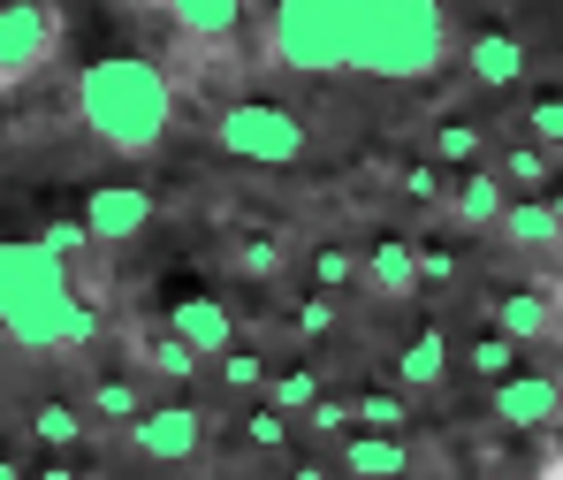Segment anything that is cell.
Wrapping results in <instances>:
<instances>
[{
	"mask_svg": "<svg viewBox=\"0 0 563 480\" xmlns=\"http://www.w3.org/2000/svg\"><path fill=\"white\" fill-rule=\"evenodd\" d=\"M99 305L54 252L38 244H0V336L23 351H77L99 336Z\"/></svg>",
	"mask_w": 563,
	"mask_h": 480,
	"instance_id": "cell-1",
	"label": "cell"
},
{
	"mask_svg": "<svg viewBox=\"0 0 563 480\" xmlns=\"http://www.w3.org/2000/svg\"><path fill=\"white\" fill-rule=\"evenodd\" d=\"M77 114H85V130L107 153L137 161V153H153L176 130V85L153 62H137V54H99L77 77Z\"/></svg>",
	"mask_w": 563,
	"mask_h": 480,
	"instance_id": "cell-2",
	"label": "cell"
},
{
	"mask_svg": "<svg viewBox=\"0 0 563 480\" xmlns=\"http://www.w3.org/2000/svg\"><path fill=\"white\" fill-rule=\"evenodd\" d=\"M442 62H450V15H442V0H366L358 8L351 77L411 85V77H434Z\"/></svg>",
	"mask_w": 563,
	"mask_h": 480,
	"instance_id": "cell-3",
	"label": "cell"
},
{
	"mask_svg": "<svg viewBox=\"0 0 563 480\" xmlns=\"http://www.w3.org/2000/svg\"><path fill=\"white\" fill-rule=\"evenodd\" d=\"M358 8L366 0H275L267 54L297 77H343L351 46H358Z\"/></svg>",
	"mask_w": 563,
	"mask_h": 480,
	"instance_id": "cell-4",
	"label": "cell"
},
{
	"mask_svg": "<svg viewBox=\"0 0 563 480\" xmlns=\"http://www.w3.org/2000/svg\"><path fill=\"white\" fill-rule=\"evenodd\" d=\"M213 145L229 161H244V168H297L312 138H305V122L282 99H229L213 114Z\"/></svg>",
	"mask_w": 563,
	"mask_h": 480,
	"instance_id": "cell-5",
	"label": "cell"
},
{
	"mask_svg": "<svg viewBox=\"0 0 563 480\" xmlns=\"http://www.w3.org/2000/svg\"><path fill=\"white\" fill-rule=\"evenodd\" d=\"M62 54V8L54 0H0V92L31 85Z\"/></svg>",
	"mask_w": 563,
	"mask_h": 480,
	"instance_id": "cell-6",
	"label": "cell"
},
{
	"mask_svg": "<svg viewBox=\"0 0 563 480\" xmlns=\"http://www.w3.org/2000/svg\"><path fill=\"white\" fill-rule=\"evenodd\" d=\"M122 435H130V450L153 458V466H190V458L206 450V412H198V404H145Z\"/></svg>",
	"mask_w": 563,
	"mask_h": 480,
	"instance_id": "cell-7",
	"label": "cell"
},
{
	"mask_svg": "<svg viewBox=\"0 0 563 480\" xmlns=\"http://www.w3.org/2000/svg\"><path fill=\"white\" fill-rule=\"evenodd\" d=\"M495 419L503 427H518V435H541V427H556L563 419V382L556 374H541V367H518V374H503L495 382Z\"/></svg>",
	"mask_w": 563,
	"mask_h": 480,
	"instance_id": "cell-8",
	"label": "cell"
},
{
	"mask_svg": "<svg viewBox=\"0 0 563 480\" xmlns=\"http://www.w3.org/2000/svg\"><path fill=\"white\" fill-rule=\"evenodd\" d=\"M77 221L92 229V244H137L153 229V192L145 184H99Z\"/></svg>",
	"mask_w": 563,
	"mask_h": 480,
	"instance_id": "cell-9",
	"label": "cell"
},
{
	"mask_svg": "<svg viewBox=\"0 0 563 480\" xmlns=\"http://www.w3.org/2000/svg\"><path fill=\"white\" fill-rule=\"evenodd\" d=\"M487 320H495V336H510L518 351H533V343L563 336V297L556 290H503L487 305Z\"/></svg>",
	"mask_w": 563,
	"mask_h": 480,
	"instance_id": "cell-10",
	"label": "cell"
},
{
	"mask_svg": "<svg viewBox=\"0 0 563 480\" xmlns=\"http://www.w3.org/2000/svg\"><path fill=\"white\" fill-rule=\"evenodd\" d=\"M526 39H510V31H472L465 39V77L479 85V92H510V85H526Z\"/></svg>",
	"mask_w": 563,
	"mask_h": 480,
	"instance_id": "cell-11",
	"label": "cell"
},
{
	"mask_svg": "<svg viewBox=\"0 0 563 480\" xmlns=\"http://www.w3.org/2000/svg\"><path fill=\"white\" fill-rule=\"evenodd\" d=\"M161 328H176L198 359H213V351H229V343H236V313H229L221 297H198V290L168 305V320H161Z\"/></svg>",
	"mask_w": 563,
	"mask_h": 480,
	"instance_id": "cell-12",
	"label": "cell"
},
{
	"mask_svg": "<svg viewBox=\"0 0 563 480\" xmlns=\"http://www.w3.org/2000/svg\"><path fill=\"white\" fill-rule=\"evenodd\" d=\"M358 283L374 290V297H419V252H411V237H380L358 252Z\"/></svg>",
	"mask_w": 563,
	"mask_h": 480,
	"instance_id": "cell-13",
	"label": "cell"
},
{
	"mask_svg": "<svg viewBox=\"0 0 563 480\" xmlns=\"http://www.w3.org/2000/svg\"><path fill=\"white\" fill-rule=\"evenodd\" d=\"M335 458H343L351 480H411V466H419L404 435H374V427H366V435H343Z\"/></svg>",
	"mask_w": 563,
	"mask_h": 480,
	"instance_id": "cell-14",
	"label": "cell"
},
{
	"mask_svg": "<svg viewBox=\"0 0 563 480\" xmlns=\"http://www.w3.org/2000/svg\"><path fill=\"white\" fill-rule=\"evenodd\" d=\"M442 206H450L465 229H495V221H503V206H510V192H503V176L479 161V168H457V184L442 192Z\"/></svg>",
	"mask_w": 563,
	"mask_h": 480,
	"instance_id": "cell-15",
	"label": "cell"
},
{
	"mask_svg": "<svg viewBox=\"0 0 563 480\" xmlns=\"http://www.w3.org/2000/svg\"><path fill=\"white\" fill-rule=\"evenodd\" d=\"M396 382H404V396H434V389L450 382V336L442 328H419L396 351Z\"/></svg>",
	"mask_w": 563,
	"mask_h": 480,
	"instance_id": "cell-16",
	"label": "cell"
},
{
	"mask_svg": "<svg viewBox=\"0 0 563 480\" xmlns=\"http://www.w3.org/2000/svg\"><path fill=\"white\" fill-rule=\"evenodd\" d=\"M495 229H503L518 252H563V214H556V198H510Z\"/></svg>",
	"mask_w": 563,
	"mask_h": 480,
	"instance_id": "cell-17",
	"label": "cell"
},
{
	"mask_svg": "<svg viewBox=\"0 0 563 480\" xmlns=\"http://www.w3.org/2000/svg\"><path fill=\"white\" fill-rule=\"evenodd\" d=\"M161 15L198 39V46H213V39H236V23H244V0H161Z\"/></svg>",
	"mask_w": 563,
	"mask_h": 480,
	"instance_id": "cell-18",
	"label": "cell"
},
{
	"mask_svg": "<svg viewBox=\"0 0 563 480\" xmlns=\"http://www.w3.org/2000/svg\"><path fill=\"white\" fill-rule=\"evenodd\" d=\"M137 367H145V374H161V382H176V389H190L198 374H206V359L190 351L176 328H145V336H137Z\"/></svg>",
	"mask_w": 563,
	"mask_h": 480,
	"instance_id": "cell-19",
	"label": "cell"
},
{
	"mask_svg": "<svg viewBox=\"0 0 563 480\" xmlns=\"http://www.w3.org/2000/svg\"><path fill=\"white\" fill-rule=\"evenodd\" d=\"M495 176H503V192H510V198H549V192H556V161H549L541 145H526V138L495 153Z\"/></svg>",
	"mask_w": 563,
	"mask_h": 480,
	"instance_id": "cell-20",
	"label": "cell"
},
{
	"mask_svg": "<svg viewBox=\"0 0 563 480\" xmlns=\"http://www.w3.org/2000/svg\"><path fill=\"white\" fill-rule=\"evenodd\" d=\"M137 412H145V389L130 382V374H99L85 389V419H99V427H130Z\"/></svg>",
	"mask_w": 563,
	"mask_h": 480,
	"instance_id": "cell-21",
	"label": "cell"
},
{
	"mask_svg": "<svg viewBox=\"0 0 563 480\" xmlns=\"http://www.w3.org/2000/svg\"><path fill=\"white\" fill-rule=\"evenodd\" d=\"M92 435V419H85V404H62V396H46V404H31V443H46V450H77Z\"/></svg>",
	"mask_w": 563,
	"mask_h": 480,
	"instance_id": "cell-22",
	"label": "cell"
},
{
	"mask_svg": "<svg viewBox=\"0 0 563 480\" xmlns=\"http://www.w3.org/2000/svg\"><path fill=\"white\" fill-rule=\"evenodd\" d=\"M487 161V130L472 114H442L434 122V168H479Z\"/></svg>",
	"mask_w": 563,
	"mask_h": 480,
	"instance_id": "cell-23",
	"label": "cell"
},
{
	"mask_svg": "<svg viewBox=\"0 0 563 480\" xmlns=\"http://www.w3.org/2000/svg\"><path fill=\"white\" fill-rule=\"evenodd\" d=\"M31 244H38V252H54L77 283H85V268H92V252H99L92 229H85V221H69V214H62V221H38V237H31Z\"/></svg>",
	"mask_w": 563,
	"mask_h": 480,
	"instance_id": "cell-24",
	"label": "cell"
},
{
	"mask_svg": "<svg viewBox=\"0 0 563 480\" xmlns=\"http://www.w3.org/2000/svg\"><path fill=\"white\" fill-rule=\"evenodd\" d=\"M518 367H526V351H518L510 336H495V328H487V336H472V343H465V374H479L487 389L503 382V374H518Z\"/></svg>",
	"mask_w": 563,
	"mask_h": 480,
	"instance_id": "cell-25",
	"label": "cell"
},
{
	"mask_svg": "<svg viewBox=\"0 0 563 480\" xmlns=\"http://www.w3.org/2000/svg\"><path fill=\"white\" fill-rule=\"evenodd\" d=\"M206 367L221 374V389H236V396H260V389H267V374H275V367H267L260 351H244V343H229V351H213Z\"/></svg>",
	"mask_w": 563,
	"mask_h": 480,
	"instance_id": "cell-26",
	"label": "cell"
},
{
	"mask_svg": "<svg viewBox=\"0 0 563 480\" xmlns=\"http://www.w3.org/2000/svg\"><path fill=\"white\" fill-rule=\"evenodd\" d=\"M351 419L374 427V435H404V427H411V396H396V389H366V396H351Z\"/></svg>",
	"mask_w": 563,
	"mask_h": 480,
	"instance_id": "cell-27",
	"label": "cell"
},
{
	"mask_svg": "<svg viewBox=\"0 0 563 480\" xmlns=\"http://www.w3.org/2000/svg\"><path fill=\"white\" fill-rule=\"evenodd\" d=\"M526 145H541L549 161H563V92L526 99Z\"/></svg>",
	"mask_w": 563,
	"mask_h": 480,
	"instance_id": "cell-28",
	"label": "cell"
},
{
	"mask_svg": "<svg viewBox=\"0 0 563 480\" xmlns=\"http://www.w3.org/2000/svg\"><path fill=\"white\" fill-rule=\"evenodd\" d=\"M312 396H320V374H312V367H282V374H267V404H275L282 419H297Z\"/></svg>",
	"mask_w": 563,
	"mask_h": 480,
	"instance_id": "cell-29",
	"label": "cell"
},
{
	"mask_svg": "<svg viewBox=\"0 0 563 480\" xmlns=\"http://www.w3.org/2000/svg\"><path fill=\"white\" fill-rule=\"evenodd\" d=\"M351 283H358V252H351V244H312V290L343 297Z\"/></svg>",
	"mask_w": 563,
	"mask_h": 480,
	"instance_id": "cell-30",
	"label": "cell"
},
{
	"mask_svg": "<svg viewBox=\"0 0 563 480\" xmlns=\"http://www.w3.org/2000/svg\"><path fill=\"white\" fill-rule=\"evenodd\" d=\"M236 268H244L252 283H267V275H282V268H289V244H282V237H267V229H260V237H236Z\"/></svg>",
	"mask_w": 563,
	"mask_h": 480,
	"instance_id": "cell-31",
	"label": "cell"
},
{
	"mask_svg": "<svg viewBox=\"0 0 563 480\" xmlns=\"http://www.w3.org/2000/svg\"><path fill=\"white\" fill-rule=\"evenodd\" d=\"M297 419H305V435H320V443H335V435H351V427H358V419H351V396H328V389H320Z\"/></svg>",
	"mask_w": 563,
	"mask_h": 480,
	"instance_id": "cell-32",
	"label": "cell"
},
{
	"mask_svg": "<svg viewBox=\"0 0 563 480\" xmlns=\"http://www.w3.org/2000/svg\"><path fill=\"white\" fill-rule=\"evenodd\" d=\"M396 192L419 198V206H442L450 184H442V168H434V161H404V168H396Z\"/></svg>",
	"mask_w": 563,
	"mask_h": 480,
	"instance_id": "cell-33",
	"label": "cell"
},
{
	"mask_svg": "<svg viewBox=\"0 0 563 480\" xmlns=\"http://www.w3.org/2000/svg\"><path fill=\"white\" fill-rule=\"evenodd\" d=\"M244 443H252V450H289V419H282L275 404L244 412Z\"/></svg>",
	"mask_w": 563,
	"mask_h": 480,
	"instance_id": "cell-34",
	"label": "cell"
},
{
	"mask_svg": "<svg viewBox=\"0 0 563 480\" xmlns=\"http://www.w3.org/2000/svg\"><path fill=\"white\" fill-rule=\"evenodd\" d=\"M289 320H297V336H312V343H320V336H335V297H328V290H312V297H297V313H289Z\"/></svg>",
	"mask_w": 563,
	"mask_h": 480,
	"instance_id": "cell-35",
	"label": "cell"
},
{
	"mask_svg": "<svg viewBox=\"0 0 563 480\" xmlns=\"http://www.w3.org/2000/svg\"><path fill=\"white\" fill-rule=\"evenodd\" d=\"M419 252V290H450L457 283V252L450 244H411Z\"/></svg>",
	"mask_w": 563,
	"mask_h": 480,
	"instance_id": "cell-36",
	"label": "cell"
},
{
	"mask_svg": "<svg viewBox=\"0 0 563 480\" xmlns=\"http://www.w3.org/2000/svg\"><path fill=\"white\" fill-rule=\"evenodd\" d=\"M282 480H328V466H320V458H297V466H289Z\"/></svg>",
	"mask_w": 563,
	"mask_h": 480,
	"instance_id": "cell-37",
	"label": "cell"
},
{
	"mask_svg": "<svg viewBox=\"0 0 563 480\" xmlns=\"http://www.w3.org/2000/svg\"><path fill=\"white\" fill-rule=\"evenodd\" d=\"M31 480H85V473H77V466H38Z\"/></svg>",
	"mask_w": 563,
	"mask_h": 480,
	"instance_id": "cell-38",
	"label": "cell"
},
{
	"mask_svg": "<svg viewBox=\"0 0 563 480\" xmlns=\"http://www.w3.org/2000/svg\"><path fill=\"white\" fill-rule=\"evenodd\" d=\"M0 480H31V473H23V466H15V458H0Z\"/></svg>",
	"mask_w": 563,
	"mask_h": 480,
	"instance_id": "cell-39",
	"label": "cell"
}]
</instances>
